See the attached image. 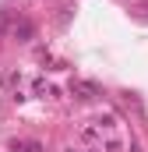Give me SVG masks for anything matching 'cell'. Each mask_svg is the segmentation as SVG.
I'll return each instance as SVG.
<instances>
[{
  "instance_id": "cell-1",
  "label": "cell",
  "mask_w": 148,
  "mask_h": 152,
  "mask_svg": "<svg viewBox=\"0 0 148 152\" xmlns=\"http://www.w3.org/2000/svg\"><path fill=\"white\" fill-rule=\"evenodd\" d=\"M71 92L78 99H95V96H99V85H95V81H71Z\"/></svg>"
},
{
  "instance_id": "cell-2",
  "label": "cell",
  "mask_w": 148,
  "mask_h": 152,
  "mask_svg": "<svg viewBox=\"0 0 148 152\" xmlns=\"http://www.w3.org/2000/svg\"><path fill=\"white\" fill-rule=\"evenodd\" d=\"M11 152H42V145H39V142H14Z\"/></svg>"
},
{
  "instance_id": "cell-3",
  "label": "cell",
  "mask_w": 148,
  "mask_h": 152,
  "mask_svg": "<svg viewBox=\"0 0 148 152\" xmlns=\"http://www.w3.org/2000/svg\"><path fill=\"white\" fill-rule=\"evenodd\" d=\"M14 36L28 39V36H32V25H28V21H21V25H14Z\"/></svg>"
}]
</instances>
